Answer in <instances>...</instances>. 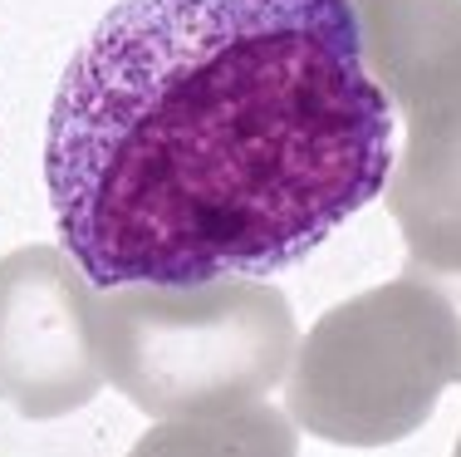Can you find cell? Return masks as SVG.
<instances>
[{"label": "cell", "mask_w": 461, "mask_h": 457, "mask_svg": "<svg viewBox=\"0 0 461 457\" xmlns=\"http://www.w3.org/2000/svg\"><path fill=\"white\" fill-rule=\"evenodd\" d=\"M452 457H461V438H456V448H452Z\"/></svg>", "instance_id": "obj_8"}, {"label": "cell", "mask_w": 461, "mask_h": 457, "mask_svg": "<svg viewBox=\"0 0 461 457\" xmlns=\"http://www.w3.org/2000/svg\"><path fill=\"white\" fill-rule=\"evenodd\" d=\"M94 344L108 384L138 413L167 423L266 404L290 374L300 334L276 286L226 276L98 290Z\"/></svg>", "instance_id": "obj_2"}, {"label": "cell", "mask_w": 461, "mask_h": 457, "mask_svg": "<svg viewBox=\"0 0 461 457\" xmlns=\"http://www.w3.org/2000/svg\"><path fill=\"white\" fill-rule=\"evenodd\" d=\"M408 148L383 187L408 242V270L461 276V54L398 104Z\"/></svg>", "instance_id": "obj_5"}, {"label": "cell", "mask_w": 461, "mask_h": 457, "mask_svg": "<svg viewBox=\"0 0 461 457\" xmlns=\"http://www.w3.org/2000/svg\"><path fill=\"white\" fill-rule=\"evenodd\" d=\"M364 64L393 104L461 54V0H354Z\"/></svg>", "instance_id": "obj_6"}, {"label": "cell", "mask_w": 461, "mask_h": 457, "mask_svg": "<svg viewBox=\"0 0 461 457\" xmlns=\"http://www.w3.org/2000/svg\"><path fill=\"white\" fill-rule=\"evenodd\" d=\"M290 413L270 404H250L212 418H167L142 433L128 457H294Z\"/></svg>", "instance_id": "obj_7"}, {"label": "cell", "mask_w": 461, "mask_h": 457, "mask_svg": "<svg viewBox=\"0 0 461 457\" xmlns=\"http://www.w3.org/2000/svg\"><path fill=\"white\" fill-rule=\"evenodd\" d=\"M461 384V320L432 280L402 270L334 305L294 350L285 413L344 448L402 443Z\"/></svg>", "instance_id": "obj_3"}, {"label": "cell", "mask_w": 461, "mask_h": 457, "mask_svg": "<svg viewBox=\"0 0 461 457\" xmlns=\"http://www.w3.org/2000/svg\"><path fill=\"white\" fill-rule=\"evenodd\" d=\"M94 296L59 246L0 256V404L25 418H64L108 384L94 344Z\"/></svg>", "instance_id": "obj_4"}, {"label": "cell", "mask_w": 461, "mask_h": 457, "mask_svg": "<svg viewBox=\"0 0 461 457\" xmlns=\"http://www.w3.org/2000/svg\"><path fill=\"white\" fill-rule=\"evenodd\" d=\"M393 178L354 0H123L54 89L45 187L94 290L276 276Z\"/></svg>", "instance_id": "obj_1"}]
</instances>
